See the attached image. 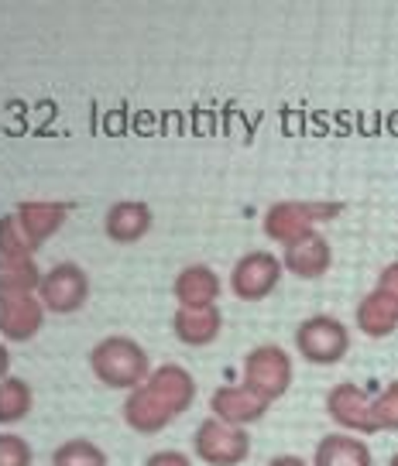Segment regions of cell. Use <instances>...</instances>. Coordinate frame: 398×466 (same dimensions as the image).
I'll use <instances>...</instances> for the list:
<instances>
[{
	"instance_id": "obj_1",
	"label": "cell",
	"mask_w": 398,
	"mask_h": 466,
	"mask_svg": "<svg viewBox=\"0 0 398 466\" xmlns=\"http://www.w3.org/2000/svg\"><path fill=\"white\" fill-rule=\"evenodd\" d=\"M295 347L310 364H337L351 350V333L333 316H312L295 329Z\"/></svg>"
},
{
	"instance_id": "obj_2",
	"label": "cell",
	"mask_w": 398,
	"mask_h": 466,
	"mask_svg": "<svg viewBox=\"0 0 398 466\" xmlns=\"http://www.w3.org/2000/svg\"><path fill=\"white\" fill-rule=\"evenodd\" d=\"M244 378L254 394H261L265 401L279 398L292 384V360L279 347H258L244 360Z\"/></svg>"
},
{
	"instance_id": "obj_3",
	"label": "cell",
	"mask_w": 398,
	"mask_h": 466,
	"mask_svg": "<svg viewBox=\"0 0 398 466\" xmlns=\"http://www.w3.org/2000/svg\"><path fill=\"white\" fill-rule=\"evenodd\" d=\"M251 450V439L244 429H237V425H227V422H203L199 425V432H196V452H199V460L209 466H237L244 463V456Z\"/></svg>"
},
{
	"instance_id": "obj_4",
	"label": "cell",
	"mask_w": 398,
	"mask_h": 466,
	"mask_svg": "<svg viewBox=\"0 0 398 466\" xmlns=\"http://www.w3.org/2000/svg\"><path fill=\"white\" fill-rule=\"evenodd\" d=\"M326 411L340 429H351V436H371L382 432L378 419H374V398L368 391H361L357 384H340L326 398Z\"/></svg>"
},
{
	"instance_id": "obj_5",
	"label": "cell",
	"mask_w": 398,
	"mask_h": 466,
	"mask_svg": "<svg viewBox=\"0 0 398 466\" xmlns=\"http://www.w3.org/2000/svg\"><path fill=\"white\" fill-rule=\"evenodd\" d=\"M281 278V261L268 250H254V254H244L237 261L234 275H230V289H234L237 299L244 302H258L275 291Z\"/></svg>"
},
{
	"instance_id": "obj_6",
	"label": "cell",
	"mask_w": 398,
	"mask_h": 466,
	"mask_svg": "<svg viewBox=\"0 0 398 466\" xmlns=\"http://www.w3.org/2000/svg\"><path fill=\"white\" fill-rule=\"evenodd\" d=\"M340 206H302V203H279L268 209L265 217V233L279 244H295L306 233H312V219H330L337 217Z\"/></svg>"
},
{
	"instance_id": "obj_7",
	"label": "cell",
	"mask_w": 398,
	"mask_h": 466,
	"mask_svg": "<svg viewBox=\"0 0 398 466\" xmlns=\"http://www.w3.org/2000/svg\"><path fill=\"white\" fill-rule=\"evenodd\" d=\"M110 353V364L104 367V380L114 388H128L148 374V357L138 350V343L131 339H107L104 343Z\"/></svg>"
},
{
	"instance_id": "obj_8",
	"label": "cell",
	"mask_w": 398,
	"mask_h": 466,
	"mask_svg": "<svg viewBox=\"0 0 398 466\" xmlns=\"http://www.w3.org/2000/svg\"><path fill=\"white\" fill-rule=\"evenodd\" d=\"M330 261H333V254H330V244H326L320 233H306L302 240H295L285 248V268L299 278H320L330 271Z\"/></svg>"
},
{
	"instance_id": "obj_9",
	"label": "cell",
	"mask_w": 398,
	"mask_h": 466,
	"mask_svg": "<svg viewBox=\"0 0 398 466\" xmlns=\"http://www.w3.org/2000/svg\"><path fill=\"white\" fill-rule=\"evenodd\" d=\"M213 411L227 425H248L265 415L268 401L261 394H254L251 388H220L213 394Z\"/></svg>"
},
{
	"instance_id": "obj_10",
	"label": "cell",
	"mask_w": 398,
	"mask_h": 466,
	"mask_svg": "<svg viewBox=\"0 0 398 466\" xmlns=\"http://www.w3.org/2000/svg\"><path fill=\"white\" fill-rule=\"evenodd\" d=\"M316 466H374V456L361 436L337 432L316 446Z\"/></svg>"
},
{
	"instance_id": "obj_11",
	"label": "cell",
	"mask_w": 398,
	"mask_h": 466,
	"mask_svg": "<svg viewBox=\"0 0 398 466\" xmlns=\"http://www.w3.org/2000/svg\"><path fill=\"white\" fill-rule=\"evenodd\" d=\"M176 295L182 299L186 309H213L217 295H220V278L213 275L209 268H203V264L186 268L176 281Z\"/></svg>"
},
{
	"instance_id": "obj_12",
	"label": "cell",
	"mask_w": 398,
	"mask_h": 466,
	"mask_svg": "<svg viewBox=\"0 0 398 466\" xmlns=\"http://www.w3.org/2000/svg\"><path fill=\"white\" fill-rule=\"evenodd\" d=\"M357 326H361L368 336H374V339L395 333V329H398V306L392 302V299H384L382 291L374 289L368 299L357 306Z\"/></svg>"
},
{
	"instance_id": "obj_13",
	"label": "cell",
	"mask_w": 398,
	"mask_h": 466,
	"mask_svg": "<svg viewBox=\"0 0 398 466\" xmlns=\"http://www.w3.org/2000/svg\"><path fill=\"white\" fill-rule=\"evenodd\" d=\"M220 333V312L217 309H186L176 316V336L189 347H207Z\"/></svg>"
},
{
	"instance_id": "obj_14",
	"label": "cell",
	"mask_w": 398,
	"mask_h": 466,
	"mask_svg": "<svg viewBox=\"0 0 398 466\" xmlns=\"http://www.w3.org/2000/svg\"><path fill=\"white\" fill-rule=\"evenodd\" d=\"M148 227H151V213L141 203H120L107 217V230L114 240H138Z\"/></svg>"
},
{
	"instance_id": "obj_15",
	"label": "cell",
	"mask_w": 398,
	"mask_h": 466,
	"mask_svg": "<svg viewBox=\"0 0 398 466\" xmlns=\"http://www.w3.org/2000/svg\"><path fill=\"white\" fill-rule=\"evenodd\" d=\"M374 419H378V429H388V432H398V380H392L378 398H374Z\"/></svg>"
},
{
	"instance_id": "obj_16",
	"label": "cell",
	"mask_w": 398,
	"mask_h": 466,
	"mask_svg": "<svg viewBox=\"0 0 398 466\" xmlns=\"http://www.w3.org/2000/svg\"><path fill=\"white\" fill-rule=\"evenodd\" d=\"M378 291H382L384 299H392V302L398 306V261H392L382 271V278H378Z\"/></svg>"
},
{
	"instance_id": "obj_17",
	"label": "cell",
	"mask_w": 398,
	"mask_h": 466,
	"mask_svg": "<svg viewBox=\"0 0 398 466\" xmlns=\"http://www.w3.org/2000/svg\"><path fill=\"white\" fill-rule=\"evenodd\" d=\"M151 466H189V463H186V460H182L179 452H158Z\"/></svg>"
},
{
	"instance_id": "obj_18",
	"label": "cell",
	"mask_w": 398,
	"mask_h": 466,
	"mask_svg": "<svg viewBox=\"0 0 398 466\" xmlns=\"http://www.w3.org/2000/svg\"><path fill=\"white\" fill-rule=\"evenodd\" d=\"M268 466H306V463H302L299 456H275V460H271Z\"/></svg>"
},
{
	"instance_id": "obj_19",
	"label": "cell",
	"mask_w": 398,
	"mask_h": 466,
	"mask_svg": "<svg viewBox=\"0 0 398 466\" xmlns=\"http://www.w3.org/2000/svg\"><path fill=\"white\" fill-rule=\"evenodd\" d=\"M388 466H398V452H395V456H392V463H388Z\"/></svg>"
}]
</instances>
